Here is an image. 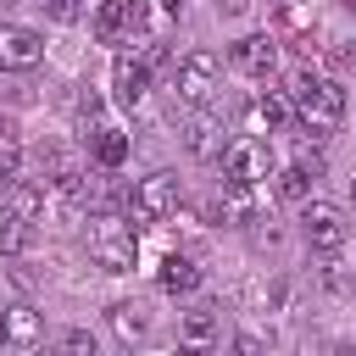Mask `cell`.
Returning <instances> with one entry per match:
<instances>
[{
	"instance_id": "6da1fadb",
	"label": "cell",
	"mask_w": 356,
	"mask_h": 356,
	"mask_svg": "<svg viewBox=\"0 0 356 356\" xmlns=\"http://www.w3.org/2000/svg\"><path fill=\"white\" fill-rule=\"evenodd\" d=\"M289 100H295L300 122H306L317 139H328V134L345 122V89H339V78H323V72L300 67V72L289 78Z\"/></svg>"
},
{
	"instance_id": "7a4b0ae2",
	"label": "cell",
	"mask_w": 356,
	"mask_h": 356,
	"mask_svg": "<svg viewBox=\"0 0 356 356\" xmlns=\"http://www.w3.org/2000/svg\"><path fill=\"white\" fill-rule=\"evenodd\" d=\"M89 256H95V267H100V273H134L139 239H134V228H128L122 217L100 211V217L89 222Z\"/></svg>"
},
{
	"instance_id": "3957f363",
	"label": "cell",
	"mask_w": 356,
	"mask_h": 356,
	"mask_svg": "<svg viewBox=\"0 0 356 356\" xmlns=\"http://www.w3.org/2000/svg\"><path fill=\"white\" fill-rule=\"evenodd\" d=\"M217 161H222V178H228V184H245V189H256V184H267V178L278 172V161H273V145H267V139H256V134H239V139H228Z\"/></svg>"
},
{
	"instance_id": "277c9868",
	"label": "cell",
	"mask_w": 356,
	"mask_h": 356,
	"mask_svg": "<svg viewBox=\"0 0 356 356\" xmlns=\"http://www.w3.org/2000/svg\"><path fill=\"white\" fill-rule=\"evenodd\" d=\"M178 200H184V189H178V172H150V178H139V184H134V195H128V211H134L139 222H167V217L178 211Z\"/></svg>"
},
{
	"instance_id": "5b68a950",
	"label": "cell",
	"mask_w": 356,
	"mask_h": 356,
	"mask_svg": "<svg viewBox=\"0 0 356 356\" xmlns=\"http://www.w3.org/2000/svg\"><path fill=\"white\" fill-rule=\"evenodd\" d=\"M300 234H306L312 250L334 256V250L350 239V222H345V211H339L334 200H300Z\"/></svg>"
},
{
	"instance_id": "8992f818",
	"label": "cell",
	"mask_w": 356,
	"mask_h": 356,
	"mask_svg": "<svg viewBox=\"0 0 356 356\" xmlns=\"http://www.w3.org/2000/svg\"><path fill=\"white\" fill-rule=\"evenodd\" d=\"M211 89H217V56H211V50H189V56L172 61V95H178L184 106L211 100Z\"/></svg>"
},
{
	"instance_id": "52a82bcc",
	"label": "cell",
	"mask_w": 356,
	"mask_h": 356,
	"mask_svg": "<svg viewBox=\"0 0 356 356\" xmlns=\"http://www.w3.org/2000/svg\"><path fill=\"white\" fill-rule=\"evenodd\" d=\"M39 334H44V317H39L22 295L0 300V345H11V350H33Z\"/></svg>"
},
{
	"instance_id": "ba28073f",
	"label": "cell",
	"mask_w": 356,
	"mask_h": 356,
	"mask_svg": "<svg viewBox=\"0 0 356 356\" xmlns=\"http://www.w3.org/2000/svg\"><path fill=\"white\" fill-rule=\"evenodd\" d=\"M44 61V39L22 22H0V72H33Z\"/></svg>"
},
{
	"instance_id": "9c48e42d",
	"label": "cell",
	"mask_w": 356,
	"mask_h": 356,
	"mask_svg": "<svg viewBox=\"0 0 356 356\" xmlns=\"http://www.w3.org/2000/svg\"><path fill=\"white\" fill-rule=\"evenodd\" d=\"M139 17H145V0H100L95 6V39H106V44L134 39Z\"/></svg>"
},
{
	"instance_id": "30bf717a",
	"label": "cell",
	"mask_w": 356,
	"mask_h": 356,
	"mask_svg": "<svg viewBox=\"0 0 356 356\" xmlns=\"http://www.w3.org/2000/svg\"><path fill=\"white\" fill-rule=\"evenodd\" d=\"M228 61H234V72H245V78H267V72L278 67V39H273V33H245V39L228 50Z\"/></svg>"
},
{
	"instance_id": "8fae6325",
	"label": "cell",
	"mask_w": 356,
	"mask_h": 356,
	"mask_svg": "<svg viewBox=\"0 0 356 356\" xmlns=\"http://www.w3.org/2000/svg\"><path fill=\"white\" fill-rule=\"evenodd\" d=\"M111 83H117V100H122V106H139V100L150 95V67H145V56L122 50L117 67H111Z\"/></svg>"
},
{
	"instance_id": "7c38bea8",
	"label": "cell",
	"mask_w": 356,
	"mask_h": 356,
	"mask_svg": "<svg viewBox=\"0 0 356 356\" xmlns=\"http://www.w3.org/2000/svg\"><path fill=\"white\" fill-rule=\"evenodd\" d=\"M184 145H189V156H200V161H211V156H222V117L217 111H195L189 122H184Z\"/></svg>"
},
{
	"instance_id": "4fadbf2b",
	"label": "cell",
	"mask_w": 356,
	"mask_h": 356,
	"mask_svg": "<svg viewBox=\"0 0 356 356\" xmlns=\"http://www.w3.org/2000/svg\"><path fill=\"white\" fill-rule=\"evenodd\" d=\"M250 217H256V200H250V189L222 178V189L211 195V222H222V228H245Z\"/></svg>"
},
{
	"instance_id": "5bb4252c",
	"label": "cell",
	"mask_w": 356,
	"mask_h": 356,
	"mask_svg": "<svg viewBox=\"0 0 356 356\" xmlns=\"http://www.w3.org/2000/svg\"><path fill=\"white\" fill-rule=\"evenodd\" d=\"M44 184L39 178H17V184H6V217H17V222H33V217H44Z\"/></svg>"
},
{
	"instance_id": "9a60e30c",
	"label": "cell",
	"mask_w": 356,
	"mask_h": 356,
	"mask_svg": "<svg viewBox=\"0 0 356 356\" xmlns=\"http://www.w3.org/2000/svg\"><path fill=\"white\" fill-rule=\"evenodd\" d=\"M83 139H89V150H95L100 167H122V161H128V134H122V128H106V122H100V128L83 134Z\"/></svg>"
},
{
	"instance_id": "2e32d148",
	"label": "cell",
	"mask_w": 356,
	"mask_h": 356,
	"mask_svg": "<svg viewBox=\"0 0 356 356\" xmlns=\"http://www.w3.org/2000/svg\"><path fill=\"white\" fill-rule=\"evenodd\" d=\"M178 334H184V345H189V350H206V345L217 339V312H211V306H195V312H184Z\"/></svg>"
},
{
	"instance_id": "e0dca14e",
	"label": "cell",
	"mask_w": 356,
	"mask_h": 356,
	"mask_svg": "<svg viewBox=\"0 0 356 356\" xmlns=\"http://www.w3.org/2000/svg\"><path fill=\"white\" fill-rule=\"evenodd\" d=\"M161 289H167V295H189V289H200V267H195L189 256H167V261H161Z\"/></svg>"
},
{
	"instance_id": "ac0fdd59",
	"label": "cell",
	"mask_w": 356,
	"mask_h": 356,
	"mask_svg": "<svg viewBox=\"0 0 356 356\" xmlns=\"http://www.w3.org/2000/svg\"><path fill=\"white\" fill-rule=\"evenodd\" d=\"M111 328H117L122 339H145V334H150V312H145L139 300H117V306H111Z\"/></svg>"
},
{
	"instance_id": "d6986e66",
	"label": "cell",
	"mask_w": 356,
	"mask_h": 356,
	"mask_svg": "<svg viewBox=\"0 0 356 356\" xmlns=\"http://www.w3.org/2000/svg\"><path fill=\"white\" fill-rule=\"evenodd\" d=\"M250 111H256V122H261V128H284V122L295 117V100H289V95H278V89H267V95H256V106H250Z\"/></svg>"
},
{
	"instance_id": "ffe728a7",
	"label": "cell",
	"mask_w": 356,
	"mask_h": 356,
	"mask_svg": "<svg viewBox=\"0 0 356 356\" xmlns=\"http://www.w3.org/2000/svg\"><path fill=\"white\" fill-rule=\"evenodd\" d=\"M312 184H317V172L300 167V161L278 172V195H284V200H312Z\"/></svg>"
},
{
	"instance_id": "44dd1931",
	"label": "cell",
	"mask_w": 356,
	"mask_h": 356,
	"mask_svg": "<svg viewBox=\"0 0 356 356\" xmlns=\"http://www.w3.org/2000/svg\"><path fill=\"white\" fill-rule=\"evenodd\" d=\"M61 356H100V339H95L89 328H67V339H61Z\"/></svg>"
},
{
	"instance_id": "7402d4cb",
	"label": "cell",
	"mask_w": 356,
	"mask_h": 356,
	"mask_svg": "<svg viewBox=\"0 0 356 356\" xmlns=\"http://www.w3.org/2000/svg\"><path fill=\"white\" fill-rule=\"evenodd\" d=\"M28 245V222H17V217H0V250L11 256V250H22Z\"/></svg>"
},
{
	"instance_id": "603a6c76",
	"label": "cell",
	"mask_w": 356,
	"mask_h": 356,
	"mask_svg": "<svg viewBox=\"0 0 356 356\" xmlns=\"http://www.w3.org/2000/svg\"><path fill=\"white\" fill-rule=\"evenodd\" d=\"M328 61H334V72L350 78V72H356V39H339V44L328 50Z\"/></svg>"
},
{
	"instance_id": "cb8c5ba5",
	"label": "cell",
	"mask_w": 356,
	"mask_h": 356,
	"mask_svg": "<svg viewBox=\"0 0 356 356\" xmlns=\"http://www.w3.org/2000/svg\"><path fill=\"white\" fill-rule=\"evenodd\" d=\"M33 6H44L56 22H78V11H83V0H33Z\"/></svg>"
},
{
	"instance_id": "d4e9b609",
	"label": "cell",
	"mask_w": 356,
	"mask_h": 356,
	"mask_svg": "<svg viewBox=\"0 0 356 356\" xmlns=\"http://www.w3.org/2000/svg\"><path fill=\"white\" fill-rule=\"evenodd\" d=\"M78 128H83V134L100 128V95H83V100H78Z\"/></svg>"
},
{
	"instance_id": "484cf974",
	"label": "cell",
	"mask_w": 356,
	"mask_h": 356,
	"mask_svg": "<svg viewBox=\"0 0 356 356\" xmlns=\"http://www.w3.org/2000/svg\"><path fill=\"white\" fill-rule=\"evenodd\" d=\"M234 356H267V339L245 328V334H234Z\"/></svg>"
},
{
	"instance_id": "4316f807",
	"label": "cell",
	"mask_w": 356,
	"mask_h": 356,
	"mask_svg": "<svg viewBox=\"0 0 356 356\" xmlns=\"http://www.w3.org/2000/svg\"><path fill=\"white\" fill-rule=\"evenodd\" d=\"M317 284L339 295V289H345V273H339V261H323V267H317Z\"/></svg>"
},
{
	"instance_id": "83f0119b",
	"label": "cell",
	"mask_w": 356,
	"mask_h": 356,
	"mask_svg": "<svg viewBox=\"0 0 356 356\" xmlns=\"http://www.w3.org/2000/svg\"><path fill=\"white\" fill-rule=\"evenodd\" d=\"M250 0H217V17H245Z\"/></svg>"
},
{
	"instance_id": "f1b7e54d",
	"label": "cell",
	"mask_w": 356,
	"mask_h": 356,
	"mask_svg": "<svg viewBox=\"0 0 356 356\" xmlns=\"http://www.w3.org/2000/svg\"><path fill=\"white\" fill-rule=\"evenodd\" d=\"M161 6H167V11H178V6H184V0H161Z\"/></svg>"
},
{
	"instance_id": "f546056e",
	"label": "cell",
	"mask_w": 356,
	"mask_h": 356,
	"mask_svg": "<svg viewBox=\"0 0 356 356\" xmlns=\"http://www.w3.org/2000/svg\"><path fill=\"white\" fill-rule=\"evenodd\" d=\"M350 206H356V178H350Z\"/></svg>"
},
{
	"instance_id": "4dcf8cb0",
	"label": "cell",
	"mask_w": 356,
	"mask_h": 356,
	"mask_svg": "<svg viewBox=\"0 0 356 356\" xmlns=\"http://www.w3.org/2000/svg\"><path fill=\"white\" fill-rule=\"evenodd\" d=\"M33 356H61V350H33Z\"/></svg>"
},
{
	"instance_id": "1f68e13d",
	"label": "cell",
	"mask_w": 356,
	"mask_h": 356,
	"mask_svg": "<svg viewBox=\"0 0 356 356\" xmlns=\"http://www.w3.org/2000/svg\"><path fill=\"white\" fill-rule=\"evenodd\" d=\"M345 6H350V11H356V0H345Z\"/></svg>"
},
{
	"instance_id": "d6a6232c",
	"label": "cell",
	"mask_w": 356,
	"mask_h": 356,
	"mask_svg": "<svg viewBox=\"0 0 356 356\" xmlns=\"http://www.w3.org/2000/svg\"><path fill=\"white\" fill-rule=\"evenodd\" d=\"M289 6H300V0H289Z\"/></svg>"
}]
</instances>
